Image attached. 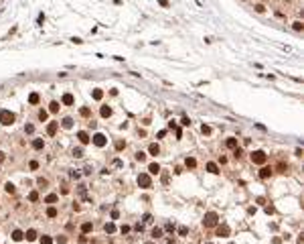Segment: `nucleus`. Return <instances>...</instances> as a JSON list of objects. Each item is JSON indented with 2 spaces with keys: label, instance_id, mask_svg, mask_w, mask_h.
<instances>
[{
  "label": "nucleus",
  "instance_id": "f257e3e1",
  "mask_svg": "<svg viewBox=\"0 0 304 244\" xmlns=\"http://www.w3.org/2000/svg\"><path fill=\"white\" fill-rule=\"evenodd\" d=\"M219 224V216L215 212H207L205 214V220H203V226L205 228H215Z\"/></svg>",
  "mask_w": 304,
  "mask_h": 244
},
{
  "label": "nucleus",
  "instance_id": "f03ea898",
  "mask_svg": "<svg viewBox=\"0 0 304 244\" xmlns=\"http://www.w3.org/2000/svg\"><path fill=\"white\" fill-rule=\"evenodd\" d=\"M249 159H251V163H253V165H264L268 157H266V153H264V151H253V153L249 155Z\"/></svg>",
  "mask_w": 304,
  "mask_h": 244
},
{
  "label": "nucleus",
  "instance_id": "7ed1b4c3",
  "mask_svg": "<svg viewBox=\"0 0 304 244\" xmlns=\"http://www.w3.org/2000/svg\"><path fill=\"white\" fill-rule=\"evenodd\" d=\"M12 122H14V114L10 112V110H0V124L10 126Z\"/></svg>",
  "mask_w": 304,
  "mask_h": 244
},
{
  "label": "nucleus",
  "instance_id": "20e7f679",
  "mask_svg": "<svg viewBox=\"0 0 304 244\" xmlns=\"http://www.w3.org/2000/svg\"><path fill=\"white\" fill-rule=\"evenodd\" d=\"M138 185L142 187V189H150V187H152V179H150V175L140 173V175H138Z\"/></svg>",
  "mask_w": 304,
  "mask_h": 244
},
{
  "label": "nucleus",
  "instance_id": "39448f33",
  "mask_svg": "<svg viewBox=\"0 0 304 244\" xmlns=\"http://www.w3.org/2000/svg\"><path fill=\"white\" fill-rule=\"evenodd\" d=\"M91 143L96 145V147H106L108 138H106V134H102V132H98V134H93V136H91Z\"/></svg>",
  "mask_w": 304,
  "mask_h": 244
},
{
  "label": "nucleus",
  "instance_id": "423d86ee",
  "mask_svg": "<svg viewBox=\"0 0 304 244\" xmlns=\"http://www.w3.org/2000/svg\"><path fill=\"white\" fill-rule=\"evenodd\" d=\"M77 138H79V143H81V145H87V143L91 140V138H89V134H87L85 130H79V132H77Z\"/></svg>",
  "mask_w": 304,
  "mask_h": 244
},
{
  "label": "nucleus",
  "instance_id": "0eeeda50",
  "mask_svg": "<svg viewBox=\"0 0 304 244\" xmlns=\"http://www.w3.org/2000/svg\"><path fill=\"white\" fill-rule=\"evenodd\" d=\"M57 128H59V122H49V124H47V134L53 136L55 132H57Z\"/></svg>",
  "mask_w": 304,
  "mask_h": 244
},
{
  "label": "nucleus",
  "instance_id": "6e6552de",
  "mask_svg": "<svg viewBox=\"0 0 304 244\" xmlns=\"http://www.w3.org/2000/svg\"><path fill=\"white\" fill-rule=\"evenodd\" d=\"M229 226L227 224H221V226H217V236H229Z\"/></svg>",
  "mask_w": 304,
  "mask_h": 244
},
{
  "label": "nucleus",
  "instance_id": "1a4fd4ad",
  "mask_svg": "<svg viewBox=\"0 0 304 244\" xmlns=\"http://www.w3.org/2000/svg\"><path fill=\"white\" fill-rule=\"evenodd\" d=\"M272 171H274L272 167H262L260 169V177H262V179H268V177L272 175Z\"/></svg>",
  "mask_w": 304,
  "mask_h": 244
},
{
  "label": "nucleus",
  "instance_id": "9d476101",
  "mask_svg": "<svg viewBox=\"0 0 304 244\" xmlns=\"http://www.w3.org/2000/svg\"><path fill=\"white\" fill-rule=\"evenodd\" d=\"M148 153L152 155V157H156V155H160V147H158L156 143H152V145L148 147Z\"/></svg>",
  "mask_w": 304,
  "mask_h": 244
},
{
  "label": "nucleus",
  "instance_id": "9b49d317",
  "mask_svg": "<svg viewBox=\"0 0 304 244\" xmlns=\"http://www.w3.org/2000/svg\"><path fill=\"white\" fill-rule=\"evenodd\" d=\"M93 230V224H91V222H83V224H81V232L83 234H89Z\"/></svg>",
  "mask_w": 304,
  "mask_h": 244
},
{
  "label": "nucleus",
  "instance_id": "f8f14e48",
  "mask_svg": "<svg viewBox=\"0 0 304 244\" xmlns=\"http://www.w3.org/2000/svg\"><path fill=\"white\" fill-rule=\"evenodd\" d=\"M148 171H150L152 175H158V173H160V165H158V163H150V165H148Z\"/></svg>",
  "mask_w": 304,
  "mask_h": 244
},
{
  "label": "nucleus",
  "instance_id": "ddd939ff",
  "mask_svg": "<svg viewBox=\"0 0 304 244\" xmlns=\"http://www.w3.org/2000/svg\"><path fill=\"white\" fill-rule=\"evenodd\" d=\"M100 114H102L104 118H110V116H112V108H110V106H102V110H100Z\"/></svg>",
  "mask_w": 304,
  "mask_h": 244
},
{
  "label": "nucleus",
  "instance_id": "4468645a",
  "mask_svg": "<svg viewBox=\"0 0 304 244\" xmlns=\"http://www.w3.org/2000/svg\"><path fill=\"white\" fill-rule=\"evenodd\" d=\"M207 171H209V173H213V175H217V173H219L217 163H207Z\"/></svg>",
  "mask_w": 304,
  "mask_h": 244
},
{
  "label": "nucleus",
  "instance_id": "2eb2a0df",
  "mask_svg": "<svg viewBox=\"0 0 304 244\" xmlns=\"http://www.w3.org/2000/svg\"><path fill=\"white\" fill-rule=\"evenodd\" d=\"M10 238H12V240H14V242H20V240H22V238H25V234H22V232H20V230H14V232H12V236H10Z\"/></svg>",
  "mask_w": 304,
  "mask_h": 244
},
{
  "label": "nucleus",
  "instance_id": "dca6fc26",
  "mask_svg": "<svg viewBox=\"0 0 304 244\" xmlns=\"http://www.w3.org/2000/svg\"><path fill=\"white\" fill-rule=\"evenodd\" d=\"M43 147H45V140H43V138H35V140H33V149L41 151Z\"/></svg>",
  "mask_w": 304,
  "mask_h": 244
},
{
  "label": "nucleus",
  "instance_id": "f3484780",
  "mask_svg": "<svg viewBox=\"0 0 304 244\" xmlns=\"http://www.w3.org/2000/svg\"><path fill=\"white\" fill-rule=\"evenodd\" d=\"M25 238H27L29 242H35V240H37V232H35V230H27Z\"/></svg>",
  "mask_w": 304,
  "mask_h": 244
},
{
  "label": "nucleus",
  "instance_id": "a211bd4d",
  "mask_svg": "<svg viewBox=\"0 0 304 244\" xmlns=\"http://www.w3.org/2000/svg\"><path fill=\"white\" fill-rule=\"evenodd\" d=\"M184 165H186V169H195V167H197V161H195L193 157H186Z\"/></svg>",
  "mask_w": 304,
  "mask_h": 244
},
{
  "label": "nucleus",
  "instance_id": "6ab92c4d",
  "mask_svg": "<svg viewBox=\"0 0 304 244\" xmlns=\"http://www.w3.org/2000/svg\"><path fill=\"white\" fill-rule=\"evenodd\" d=\"M73 102H75V100H73L71 94H65V96H63V104H65V106H71Z\"/></svg>",
  "mask_w": 304,
  "mask_h": 244
},
{
  "label": "nucleus",
  "instance_id": "aec40b11",
  "mask_svg": "<svg viewBox=\"0 0 304 244\" xmlns=\"http://www.w3.org/2000/svg\"><path fill=\"white\" fill-rule=\"evenodd\" d=\"M61 126H63V128H67V130H69V128H73V120H71V118H63Z\"/></svg>",
  "mask_w": 304,
  "mask_h": 244
},
{
  "label": "nucleus",
  "instance_id": "412c9836",
  "mask_svg": "<svg viewBox=\"0 0 304 244\" xmlns=\"http://www.w3.org/2000/svg\"><path fill=\"white\" fill-rule=\"evenodd\" d=\"M57 199H59V195H55V193H49V195L45 197V202H47V204H55Z\"/></svg>",
  "mask_w": 304,
  "mask_h": 244
},
{
  "label": "nucleus",
  "instance_id": "4be33fe9",
  "mask_svg": "<svg viewBox=\"0 0 304 244\" xmlns=\"http://www.w3.org/2000/svg\"><path fill=\"white\" fill-rule=\"evenodd\" d=\"M79 114H81V116H83V118H89V116H91V110H89V108H87V106H83V108H81V110H79Z\"/></svg>",
  "mask_w": 304,
  "mask_h": 244
},
{
  "label": "nucleus",
  "instance_id": "5701e85b",
  "mask_svg": "<svg viewBox=\"0 0 304 244\" xmlns=\"http://www.w3.org/2000/svg\"><path fill=\"white\" fill-rule=\"evenodd\" d=\"M104 230H106V232H108V234H114V232H116V226H114V224H112V222H108V224H106V226H104Z\"/></svg>",
  "mask_w": 304,
  "mask_h": 244
},
{
  "label": "nucleus",
  "instance_id": "b1692460",
  "mask_svg": "<svg viewBox=\"0 0 304 244\" xmlns=\"http://www.w3.org/2000/svg\"><path fill=\"white\" fill-rule=\"evenodd\" d=\"M91 96H93V100H102V98H104V92H102V90H93Z\"/></svg>",
  "mask_w": 304,
  "mask_h": 244
},
{
  "label": "nucleus",
  "instance_id": "393cba45",
  "mask_svg": "<svg viewBox=\"0 0 304 244\" xmlns=\"http://www.w3.org/2000/svg\"><path fill=\"white\" fill-rule=\"evenodd\" d=\"M225 145H227V149H237V140L235 138H227Z\"/></svg>",
  "mask_w": 304,
  "mask_h": 244
},
{
  "label": "nucleus",
  "instance_id": "a878e982",
  "mask_svg": "<svg viewBox=\"0 0 304 244\" xmlns=\"http://www.w3.org/2000/svg\"><path fill=\"white\" fill-rule=\"evenodd\" d=\"M73 157H77V159H81V157H83V149H81V147L73 149Z\"/></svg>",
  "mask_w": 304,
  "mask_h": 244
},
{
  "label": "nucleus",
  "instance_id": "bb28decb",
  "mask_svg": "<svg viewBox=\"0 0 304 244\" xmlns=\"http://www.w3.org/2000/svg\"><path fill=\"white\" fill-rule=\"evenodd\" d=\"M37 102H39V94H35V92H33V94L29 96V104H37Z\"/></svg>",
  "mask_w": 304,
  "mask_h": 244
},
{
  "label": "nucleus",
  "instance_id": "cd10ccee",
  "mask_svg": "<svg viewBox=\"0 0 304 244\" xmlns=\"http://www.w3.org/2000/svg\"><path fill=\"white\" fill-rule=\"evenodd\" d=\"M114 147H116V151H122V149L126 147V143H124V140H116V143H114Z\"/></svg>",
  "mask_w": 304,
  "mask_h": 244
},
{
  "label": "nucleus",
  "instance_id": "c85d7f7f",
  "mask_svg": "<svg viewBox=\"0 0 304 244\" xmlns=\"http://www.w3.org/2000/svg\"><path fill=\"white\" fill-rule=\"evenodd\" d=\"M136 161H140V163H142V161H146V155H144L142 151H138V153H136Z\"/></svg>",
  "mask_w": 304,
  "mask_h": 244
},
{
  "label": "nucleus",
  "instance_id": "c756f323",
  "mask_svg": "<svg viewBox=\"0 0 304 244\" xmlns=\"http://www.w3.org/2000/svg\"><path fill=\"white\" fill-rule=\"evenodd\" d=\"M47 216H49V218H57V208H49V210H47Z\"/></svg>",
  "mask_w": 304,
  "mask_h": 244
},
{
  "label": "nucleus",
  "instance_id": "7c9ffc66",
  "mask_svg": "<svg viewBox=\"0 0 304 244\" xmlns=\"http://www.w3.org/2000/svg\"><path fill=\"white\" fill-rule=\"evenodd\" d=\"M37 183H39L41 187H47V185H49V181H47L45 177H39V179H37Z\"/></svg>",
  "mask_w": 304,
  "mask_h": 244
},
{
  "label": "nucleus",
  "instance_id": "2f4dec72",
  "mask_svg": "<svg viewBox=\"0 0 304 244\" xmlns=\"http://www.w3.org/2000/svg\"><path fill=\"white\" fill-rule=\"evenodd\" d=\"M37 199H39V193H37V191H31V193H29V202H37Z\"/></svg>",
  "mask_w": 304,
  "mask_h": 244
},
{
  "label": "nucleus",
  "instance_id": "473e14b6",
  "mask_svg": "<svg viewBox=\"0 0 304 244\" xmlns=\"http://www.w3.org/2000/svg\"><path fill=\"white\" fill-rule=\"evenodd\" d=\"M41 244H53V238H51V236H43V238H41Z\"/></svg>",
  "mask_w": 304,
  "mask_h": 244
},
{
  "label": "nucleus",
  "instance_id": "72a5a7b5",
  "mask_svg": "<svg viewBox=\"0 0 304 244\" xmlns=\"http://www.w3.org/2000/svg\"><path fill=\"white\" fill-rule=\"evenodd\" d=\"M49 110H51V112H57V110H59V102H51V104H49Z\"/></svg>",
  "mask_w": 304,
  "mask_h": 244
},
{
  "label": "nucleus",
  "instance_id": "f704fd0d",
  "mask_svg": "<svg viewBox=\"0 0 304 244\" xmlns=\"http://www.w3.org/2000/svg\"><path fill=\"white\" fill-rule=\"evenodd\" d=\"M302 27H304V25L300 23V20H296V23H292V29H294V31H302Z\"/></svg>",
  "mask_w": 304,
  "mask_h": 244
},
{
  "label": "nucleus",
  "instance_id": "c9c22d12",
  "mask_svg": "<svg viewBox=\"0 0 304 244\" xmlns=\"http://www.w3.org/2000/svg\"><path fill=\"white\" fill-rule=\"evenodd\" d=\"M201 132H203V134H211V126L203 124V126H201Z\"/></svg>",
  "mask_w": 304,
  "mask_h": 244
},
{
  "label": "nucleus",
  "instance_id": "e433bc0d",
  "mask_svg": "<svg viewBox=\"0 0 304 244\" xmlns=\"http://www.w3.org/2000/svg\"><path fill=\"white\" fill-rule=\"evenodd\" d=\"M4 189H6V193H14V191H16L12 183H6V185H4Z\"/></svg>",
  "mask_w": 304,
  "mask_h": 244
},
{
  "label": "nucleus",
  "instance_id": "4c0bfd02",
  "mask_svg": "<svg viewBox=\"0 0 304 244\" xmlns=\"http://www.w3.org/2000/svg\"><path fill=\"white\" fill-rule=\"evenodd\" d=\"M160 236H162V230H160V228H154V230H152V238H160Z\"/></svg>",
  "mask_w": 304,
  "mask_h": 244
},
{
  "label": "nucleus",
  "instance_id": "58836bf2",
  "mask_svg": "<svg viewBox=\"0 0 304 244\" xmlns=\"http://www.w3.org/2000/svg\"><path fill=\"white\" fill-rule=\"evenodd\" d=\"M178 234H180V236H186V234H189V228H186V226H180V228H178Z\"/></svg>",
  "mask_w": 304,
  "mask_h": 244
},
{
  "label": "nucleus",
  "instance_id": "ea45409f",
  "mask_svg": "<svg viewBox=\"0 0 304 244\" xmlns=\"http://www.w3.org/2000/svg\"><path fill=\"white\" fill-rule=\"evenodd\" d=\"M278 169L282 171V173H288V165H284V163H280V165H278Z\"/></svg>",
  "mask_w": 304,
  "mask_h": 244
},
{
  "label": "nucleus",
  "instance_id": "a19ab883",
  "mask_svg": "<svg viewBox=\"0 0 304 244\" xmlns=\"http://www.w3.org/2000/svg\"><path fill=\"white\" fill-rule=\"evenodd\" d=\"M39 120H47V110H41L39 112Z\"/></svg>",
  "mask_w": 304,
  "mask_h": 244
},
{
  "label": "nucleus",
  "instance_id": "79ce46f5",
  "mask_svg": "<svg viewBox=\"0 0 304 244\" xmlns=\"http://www.w3.org/2000/svg\"><path fill=\"white\" fill-rule=\"evenodd\" d=\"M33 130H35L33 124H27V126H25V132H29V134H33Z\"/></svg>",
  "mask_w": 304,
  "mask_h": 244
},
{
  "label": "nucleus",
  "instance_id": "37998d69",
  "mask_svg": "<svg viewBox=\"0 0 304 244\" xmlns=\"http://www.w3.org/2000/svg\"><path fill=\"white\" fill-rule=\"evenodd\" d=\"M142 222H144V224H148V222H152V216H150V214H144Z\"/></svg>",
  "mask_w": 304,
  "mask_h": 244
},
{
  "label": "nucleus",
  "instance_id": "c03bdc74",
  "mask_svg": "<svg viewBox=\"0 0 304 244\" xmlns=\"http://www.w3.org/2000/svg\"><path fill=\"white\" fill-rule=\"evenodd\" d=\"M120 232H122V234H128V232H130V226H126V224H124V226L120 228Z\"/></svg>",
  "mask_w": 304,
  "mask_h": 244
},
{
  "label": "nucleus",
  "instance_id": "a18cd8bd",
  "mask_svg": "<svg viewBox=\"0 0 304 244\" xmlns=\"http://www.w3.org/2000/svg\"><path fill=\"white\" fill-rule=\"evenodd\" d=\"M57 242H59V244H67V238H65V236H57Z\"/></svg>",
  "mask_w": 304,
  "mask_h": 244
},
{
  "label": "nucleus",
  "instance_id": "49530a36",
  "mask_svg": "<svg viewBox=\"0 0 304 244\" xmlns=\"http://www.w3.org/2000/svg\"><path fill=\"white\" fill-rule=\"evenodd\" d=\"M233 155H235V159L241 157V149H233Z\"/></svg>",
  "mask_w": 304,
  "mask_h": 244
},
{
  "label": "nucleus",
  "instance_id": "de8ad7c7",
  "mask_svg": "<svg viewBox=\"0 0 304 244\" xmlns=\"http://www.w3.org/2000/svg\"><path fill=\"white\" fill-rule=\"evenodd\" d=\"M180 124H182V126H189V124H191V120H189V118H186V116H184V118L180 120Z\"/></svg>",
  "mask_w": 304,
  "mask_h": 244
},
{
  "label": "nucleus",
  "instance_id": "09e8293b",
  "mask_svg": "<svg viewBox=\"0 0 304 244\" xmlns=\"http://www.w3.org/2000/svg\"><path fill=\"white\" fill-rule=\"evenodd\" d=\"M255 10H258V12H264L266 6H264V4H255Z\"/></svg>",
  "mask_w": 304,
  "mask_h": 244
},
{
  "label": "nucleus",
  "instance_id": "8fccbe9b",
  "mask_svg": "<svg viewBox=\"0 0 304 244\" xmlns=\"http://www.w3.org/2000/svg\"><path fill=\"white\" fill-rule=\"evenodd\" d=\"M276 210H274V206H266V214H274Z\"/></svg>",
  "mask_w": 304,
  "mask_h": 244
},
{
  "label": "nucleus",
  "instance_id": "3c124183",
  "mask_svg": "<svg viewBox=\"0 0 304 244\" xmlns=\"http://www.w3.org/2000/svg\"><path fill=\"white\" fill-rule=\"evenodd\" d=\"M29 167H31V169H39V163H37V161H31V165H29Z\"/></svg>",
  "mask_w": 304,
  "mask_h": 244
},
{
  "label": "nucleus",
  "instance_id": "603ef678",
  "mask_svg": "<svg viewBox=\"0 0 304 244\" xmlns=\"http://www.w3.org/2000/svg\"><path fill=\"white\" fill-rule=\"evenodd\" d=\"M118 218H120V214H118V212L114 210V212H112V220H118Z\"/></svg>",
  "mask_w": 304,
  "mask_h": 244
},
{
  "label": "nucleus",
  "instance_id": "864d4df0",
  "mask_svg": "<svg viewBox=\"0 0 304 244\" xmlns=\"http://www.w3.org/2000/svg\"><path fill=\"white\" fill-rule=\"evenodd\" d=\"M158 4L160 6H168V0H158Z\"/></svg>",
  "mask_w": 304,
  "mask_h": 244
},
{
  "label": "nucleus",
  "instance_id": "5fc2aeb1",
  "mask_svg": "<svg viewBox=\"0 0 304 244\" xmlns=\"http://www.w3.org/2000/svg\"><path fill=\"white\" fill-rule=\"evenodd\" d=\"M4 159H6V155H4L2 151H0V163H4Z\"/></svg>",
  "mask_w": 304,
  "mask_h": 244
},
{
  "label": "nucleus",
  "instance_id": "6e6d98bb",
  "mask_svg": "<svg viewBox=\"0 0 304 244\" xmlns=\"http://www.w3.org/2000/svg\"><path fill=\"white\" fill-rule=\"evenodd\" d=\"M229 244H235V242H229Z\"/></svg>",
  "mask_w": 304,
  "mask_h": 244
},
{
  "label": "nucleus",
  "instance_id": "4d7b16f0",
  "mask_svg": "<svg viewBox=\"0 0 304 244\" xmlns=\"http://www.w3.org/2000/svg\"><path fill=\"white\" fill-rule=\"evenodd\" d=\"M209 244H211V242H209Z\"/></svg>",
  "mask_w": 304,
  "mask_h": 244
}]
</instances>
